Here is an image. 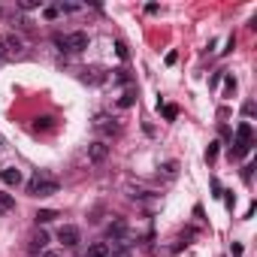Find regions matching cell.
<instances>
[{"mask_svg": "<svg viewBox=\"0 0 257 257\" xmlns=\"http://www.w3.org/2000/svg\"><path fill=\"white\" fill-rule=\"evenodd\" d=\"M58 191H61V182L52 179L49 173H37V176L28 182V194H31V197H52V194H58Z\"/></svg>", "mask_w": 257, "mask_h": 257, "instance_id": "obj_1", "label": "cell"}, {"mask_svg": "<svg viewBox=\"0 0 257 257\" xmlns=\"http://www.w3.org/2000/svg\"><path fill=\"white\" fill-rule=\"evenodd\" d=\"M251 137H254V134H251V124L242 121V124L236 127V140H233V146H230V155H233V158H245V155L251 152Z\"/></svg>", "mask_w": 257, "mask_h": 257, "instance_id": "obj_2", "label": "cell"}, {"mask_svg": "<svg viewBox=\"0 0 257 257\" xmlns=\"http://www.w3.org/2000/svg\"><path fill=\"white\" fill-rule=\"evenodd\" d=\"M0 46H4V61H16V58L25 55V43H22V37H16V34L0 37Z\"/></svg>", "mask_w": 257, "mask_h": 257, "instance_id": "obj_3", "label": "cell"}, {"mask_svg": "<svg viewBox=\"0 0 257 257\" xmlns=\"http://www.w3.org/2000/svg\"><path fill=\"white\" fill-rule=\"evenodd\" d=\"M55 43L61 49H67V52H82V49H88V34L85 31H76L70 37H55Z\"/></svg>", "mask_w": 257, "mask_h": 257, "instance_id": "obj_4", "label": "cell"}, {"mask_svg": "<svg viewBox=\"0 0 257 257\" xmlns=\"http://www.w3.org/2000/svg\"><path fill=\"white\" fill-rule=\"evenodd\" d=\"M94 131H97V134H103V137H112V134H118V121H115L112 115L100 112V115L94 118Z\"/></svg>", "mask_w": 257, "mask_h": 257, "instance_id": "obj_5", "label": "cell"}, {"mask_svg": "<svg viewBox=\"0 0 257 257\" xmlns=\"http://www.w3.org/2000/svg\"><path fill=\"white\" fill-rule=\"evenodd\" d=\"M109 158V146H106V140H94V143H88V164H103Z\"/></svg>", "mask_w": 257, "mask_h": 257, "instance_id": "obj_6", "label": "cell"}, {"mask_svg": "<svg viewBox=\"0 0 257 257\" xmlns=\"http://www.w3.org/2000/svg\"><path fill=\"white\" fill-rule=\"evenodd\" d=\"M58 242H64L67 248H76V245L82 242V233H79V227H76V224H64V227L58 230Z\"/></svg>", "mask_w": 257, "mask_h": 257, "instance_id": "obj_7", "label": "cell"}, {"mask_svg": "<svg viewBox=\"0 0 257 257\" xmlns=\"http://www.w3.org/2000/svg\"><path fill=\"white\" fill-rule=\"evenodd\" d=\"M0 182L10 185V188H19V185H22V170H16V167H4V170H0Z\"/></svg>", "mask_w": 257, "mask_h": 257, "instance_id": "obj_8", "label": "cell"}, {"mask_svg": "<svg viewBox=\"0 0 257 257\" xmlns=\"http://www.w3.org/2000/svg\"><path fill=\"white\" fill-rule=\"evenodd\" d=\"M124 233H127V224H124L121 218H115V221L106 227V236H109L112 242H121V239H124Z\"/></svg>", "mask_w": 257, "mask_h": 257, "instance_id": "obj_9", "label": "cell"}, {"mask_svg": "<svg viewBox=\"0 0 257 257\" xmlns=\"http://www.w3.org/2000/svg\"><path fill=\"white\" fill-rule=\"evenodd\" d=\"M46 245H49V233H46V230H37V233L31 236V251L40 254V251H46Z\"/></svg>", "mask_w": 257, "mask_h": 257, "instance_id": "obj_10", "label": "cell"}, {"mask_svg": "<svg viewBox=\"0 0 257 257\" xmlns=\"http://www.w3.org/2000/svg\"><path fill=\"white\" fill-rule=\"evenodd\" d=\"M85 257H109V242H91Z\"/></svg>", "mask_w": 257, "mask_h": 257, "instance_id": "obj_11", "label": "cell"}, {"mask_svg": "<svg viewBox=\"0 0 257 257\" xmlns=\"http://www.w3.org/2000/svg\"><path fill=\"white\" fill-rule=\"evenodd\" d=\"M109 257H134V251H131V245H127V242H112Z\"/></svg>", "mask_w": 257, "mask_h": 257, "instance_id": "obj_12", "label": "cell"}, {"mask_svg": "<svg viewBox=\"0 0 257 257\" xmlns=\"http://www.w3.org/2000/svg\"><path fill=\"white\" fill-rule=\"evenodd\" d=\"M106 76H103V70H85V82H91V85H100Z\"/></svg>", "mask_w": 257, "mask_h": 257, "instance_id": "obj_13", "label": "cell"}, {"mask_svg": "<svg viewBox=\"0 0 257 257\" xmlns=\"http://www.w3.org/2000/svg\"><path fill=\"white\" fill-rule=\"evenodd\" d=\"M55 218H58L55 209H43V212H37V224H49V221H55Z\"/></svg>", "mask_w": 257, "mask_h": 257, "instance_id": "obj_14", "label": "cell"}, {"mask_svg": "<svg viewBox=\"0 0 257 257\" xmlns=\"http://www.w3.org/2000/svg\"><path fill=\"white\" fill-rule=\"evenodd\" d=\"M233 94H236V79L224 76V97H233Z\"/></svg>", "mask_w": 257, "mask_h": 257, "instance_id": "obj_15", "label": "cell"}, {"mask_svg": "<svg viewBox=\"0 0 257 257\" xmlns=\"http://www.w3.org/2000/svg\"><path fill=\"white\" fill-rule=\"evenodd\" d=\"M0 209H4V212H7V209H16V200H13L10 194H0Z\"/></svg>", "mask_w": 257, "mask_h": 257, "instance_id": "obj_16", "label": "cell"}, {"mask_svg": "<svg viewBox=\"0 0 257 257\" xmlns=\"http://www.w3.org/2000/svg\"><path fill=\"white\" fill-rule=\"evenodd\" d=\"M161 112H164V118H167V121H176V115H179V109H176V106H161Z\"/></svg>", "mask_w": 257, "mask_h": 257, "instance_id": "obj_17", "label": "cell"}, {"mask_svg": "<svg viewBox=\"0 0 257 257\" xmlns=\"http://www.w3.org/2000/svg\"><path fill=\"white\" fill-rule=\"evenodd\" d=\"M19 7H22V10H37V7H40V10H43V0H22Z\"/></svg>", "mask_w": 257, "mask_h": 257, "instance_id": "obj_18", "label": "cell"}, {"mask_svg": "<svg viewBox=\"0 0 257 257\" xmlns=\"http://www.w3.org/2000/svg\"><path fill=\"white\" fill-rule=\"evenodd\" d=\"M215 158H218V143H212V146H209V149H206V161H209V164H212V161H215Z\"/></svg>", "mask_w": 257, "mask_h": 257, "instance_id": "obj_19", "label": "cell"}, {"mask_svg": "<svg viewBox=\"0 0 257 257\" xmlns=\"http://www.w3.org/2000/svg\"><path fill=\"white\" fill-rule=\"evenodd\" d=\"M134 103H137V94H134V91H127V94L121 97V106H134Z\"/></svg>", "mask_w": 257, "mask_h": 257, "instance_id": "obj_20", "label": "cell"}, {"mask_svg": "<svg viewBox=\"0 0 257 257\" xmlns=\"http://www.w3.org/2000/svg\"><path fill=\"white\" fill-rule=\"evenodd\" d=\"M43 13H46V19H58V16H61V13H58V7H46Z\"/></svg>", "mask_w": 257, "mask_h": 257, "instance_id": "obj_21", "label": "cell"}, {"mask_svg": "<svg viewBox=\"0 0 257 257\" xmlns=\"http://www.w3.org/2000/svg\"><path fill=\"white\" fill-rule=\"evenodd\" d=\"M115 49H118V58H127V46H124V43H118Z\"/></svg>", "mask_w": 257, "mask_h": 257, "instance_id": "obj_22", "label": "cell"}, {"mask_svg": "<svg viewBox=\"0 0 257 257\" xmlns=\"http://www.w3.org/2000/svg\"><path fill=\"white\" fill-rule=\"evenodd\" d=\"M37 257H61L58 251H43V254H37Z\"/></svg>", "mask_w": 257, "mask_h": 257, "instance_id": "obj_23", "label": "cell"}, {"mask_svg": "<svg viewBox=\"0 0 257 257\" xmlns=\"http://www.w3.org/2000/svg\"><path fill=\"white\" fill-rule=\"evenodd\" d=\"M0 149H4V140H0Z\"/></svg>", "mask_w": 257, "mask_h": 257, "instance_id": "obj_24", "label": "cell"}, {"mask_svg": "<svg viewBox=\"0 0 257 257\" xmlns=\"http://www.w3.org/2000/svg\"><path fill=\"white\" fill-rule=\"evenodd\" d=\"M0 215H4V209H0Z\"/></svg>", "mask_w": 257, "mask_h": 257, "instance_id": "obj_25", "label": "cell"}]
</instances>
